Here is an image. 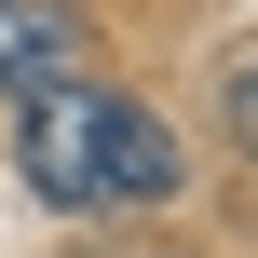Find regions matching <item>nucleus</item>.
<instances>
[{"label": "nucleus", "mask_w": 258, "mask_h": 258, "mask_svg": "<svg viewBox=\"0 0 258 258\" xmlns=\"http://www.w3.org/2000/svg\"><path fill=\"white\" fill-rule=\"evenodd\" d=\"M14 163H27L41 204H82V218L163 204V190H177V136H163L136 95H109L95 68H54V82L14 95Z\"/></svg>", "instance_id": "obj_1"}, {"label": "nucleus", "mask_w": 258, "mask_h": 258, "mask_svg": "<svg viewBox=\"0 0 258 258\" xmlns=\"http://www.w3.org/2000/svg\"><path fill=\"white\" fill-rule=\"evenodd\" d=\"M54 68H82V14L68 0H0V95H27Z\"/></svg>", "instance_id": "obj_2"}, {"label": "nucleus", "mask_w": 258, "mask_h": 258, "mask_svg": "<svg viewBox=\"0 0 258 258\" xmlns=\"http://www.w3.org/2000/svg\"><path fill=\"white\" fill-rule=\"evenodd\" d=\"M231 136H245V150H258V54H245V68H231Z\"/></svg>", "instance_id": "obj_3"}]
</instances>
